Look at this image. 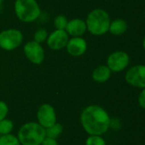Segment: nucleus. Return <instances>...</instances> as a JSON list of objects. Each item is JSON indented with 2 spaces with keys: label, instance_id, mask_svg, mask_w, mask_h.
<instances>
[{
  "label": "nucleus",
  "instance_id": "nucleus-5",
  "mask_svg": "<svg viewBox=\"0 0 145 145\" xmlns=\"http://www.w3.org/2000/svg\"><path fill=\"white\" fill-rule=\"evenodd\" d=\"M23 41V34L18 29H7L0 32V48L5 51H13L19 48Z\"/></svg>",
  "mask_w": 145,
  "mask_h": 145
},
{
  "label": "nucleus",
  "instance_id": "nucleus-10",
  "mask_svg": "<svg viewBox=\"0 0 145 145\" xmlns=\"http://www.w3.org/2000/svg\"><path fill=\"white\" fill-rule=\"evenodd\" d=\"M68 40H69V36L65 30L56 29L48 36L46 43L50 49L58 51L66 48Z\"/></svg>",
  "mask_w": 145,
  "mask_h": 145
},
{
  "label": "nucleus",
  "instance_id": "nucleus-27",
  "mask_svg": "<svg viewBox=\"0 0 145 145\" xmlns=\"http://www.w3.org/2000/svg\"><path fill=\"white\" fill-rule=\"evenodd\" d=\"M0 136H1V135H0Z\"/></svg>",
  "mask_w": 145,
  "mask_h": 145
},
{
  "label": "nucleus",
  "instance_id": "nucleus-4",
  "mask_svg": "<svg viewBox=\"0 0 145 145\" xmlns=\"http://www.w3.org/2000/svg\"><path fill=\"white\" fill-rule=\"evenodd\" d=\"M14 9L18 20L24 23L35 21L41 14L40 7L36 0H15Z\"/></svg>",
  "mask_w": 145,
  "mask_h": 145
},
{
  "label": "nucleus",
  "instance_id": "nucleus-22",
  "mask_svg": "<svg viewBox=\"0 0 145 145\" xmlns=\"http://www.w3.org/2000/svg\"><path fill=\"white\" fill-rule=\"evenodd\" d=\"M138 105L142 108V109H144L145 110V88H142L139 95H138Z\"/></svg>",
  "mask_w": 145,
  "mask_h": 145
},
{
  "label": "nucleus",
  "instance_id": "nucleus-11",
  "mask_svg": "<svg viewBox=\"0 0 145 145\" xmlns=\"http://www.w3.org/2000/svg\"><path fill=\"white\" fill-rule=\"evenodd\" d=\"M67 52L73 57L82 56L87 50V42L82 37H73L69 38L67 46Z\"/></svg>",
  "mask_w": 145,
  "mask_h": 145
},
{
  "label": "nucleus",
  "instance_id": "nucleus-12",
  "mask_svg": "<svg viewBox=\"0 0 145 145\" xmlns=\"http://www.w3.org/2000/svg\"><path fill=\"white\" fill-rule=\"evenodd\" d=\"M68 36L73 37H82L87 31L85 20L76 18L71 20H68V25L65 29Z\"/></svg>",
  "mask_w": 145,
  "mask_h": 145
},
{
  "label": "nucleus",
  "instance_id": "nucleus-8",
  "mask_svg": "<svg viewBox=\"0 0 145 145\" xmlns=\"http://www.w3.org/2000/svg\"><path fill=\"white\" fill-rule=\"evenodd\" d=\"M23 51L26 58L34 65H41L44 59V50L40 43L34 40L27 42L24 47Z\"/></svg>",
  "mask_w": 145,
  "mask_h": 145
},
{
  "label": "nucleus",
  "instance_id": "nucleus-1",
  "mask_svg": "<svg viewBox=\"0 0 145 145\" xmlns=\"http://www.w3.org/2000/svg\"><path fill=\"white\" fill-rule=\"evenodd\" d=\"M110 122L109 113L100 105H88L80 114L81 126L88 135L103 136L110 128Z\"/></svg>",
  "mask_w": 145,
  "mask_h": 145
},
{
  "label": "nucleus",
  "instance_id": "nucleus-23",
  "mask_svg": "<svg viewBox=\"0 0 145 145\" xmlns=\"http://www.w3.org/2000/svg\"><path fill=\"white\" fill-rule=\"evenodd\" d=\"M41 145H59L58 142L56 139L52 138H49V137H45L44 139L43 140Z\"/></svg>",
  "mask_w": 145,
  "mask_h": 145
},
{
  "label": "nucleus",
  "instance_id": "nucleus-26",
  "mask_svg": "<svg viewBox=\"0 0 145 145\" xmlns=\"http://www.w3.org/2000/svg\"><path fill=\"white\" fill-rule=\"evenodd\" d=\"M144 16H145V13H144Z\"/></svg>",
  "mask_w": 145,
  "mask_h": 145
},
{
  "label": "nucleus",
  "instance_id": "nucleus-17",
  "mask_svg": "<svg viewBox=\"0 0 145 145\" xmlns=\"http://www.w3.org/2000/svg\"><path fill=\"white\" fill-rule=\"evenodd\" d=\"M14 128V123L12 121L5 118L0 121V135H6L11 133Z\"/></svg>",
  "mask_w": 145,
  "mask_h": 145
},
{
  "label": "nucleus",
  "instance_id": "nucleus-3",
  "mask_svg": "<svg viewBox=\"0 0 145 145\" xmlns=\"http://www.w3.org/2000/svg\"><path fill=\"white\" fill-rule=\"evenodd\" d=\"M16 137L21 145H41L46 137L45 128L38 122L29 121L20 127Z\"/></svg>",
  "mask_w": 145,
  "mask_h": 145
},
{
  "label": "nucleus",
  "instance_id": "nucleus-9",
  "mask_svg": "<svg viewBox=\"0 0 145 145\" xmlns=\"http://www.w3.org/2000/svg\"><path fill=\"white\" fill-rule=\"evenodd\" d=\"M38 123L44 128H49L56 123V113L55 108L50 104L41 105L37 112Z\"/></svg>",
  "mask_w": 145,
  "mask_h": 145
},
{
  "label": "nucleus",
  "instance_id": "nucleus-15",
  "mask_svg": "<svg viewBox=\"0 0 145 145\" xmlns=\"http://www.w3.org/2000/svg\"><path fill=\"white\" fill-rule=\"evenodd\" d=\"M62 132H63V127L60 123L56 122L50 127L45 129V135H46V137L56 139L57 138L60 137V135L62 133Z\"/></svg>",
  "mask_w": 145,
  "mask_h": 145
},
{
  "label": "nucleus",
  "instance_id": "nucleus-6",
  "mask_svg": "<svg viewBox=\"0 0 145 145\" xmlns=\"http://www.w3.org/2000/svg\"><path fill=\"white\" fill-rule=\"evenodd\" d=\"M130 64V56L125 51H115L107 59V66L112 72H121L126 70Z\"/></svg>",
  "mask_w": 145,
  "mask_h": 145
},
{
  "label": "nucleus",
  "instance_id": "nucleus-21",
  "mask_svg": "<svg viewBox=\"0 0 145 145\" xmlns=\"http://www.w3.org/2000/svg\"><path fill=\"white\" fill-rule=\"evenodd\" d=\"M8 113H9L8 105L4 101L0 100V121L5 118H7Z\"/></svg>",
  "mask_w": 145,
  "mask_h": 145
},
{
  "label": "nucleus",
  "instance_id": "nucleus-19",
  "mask_svg": "<svg viewBox=\"0 0 145 145\" xmlns=\"http://www.w3.org/2000/svg\"><path fill=\"white\" fill-rule=\"evenodd\" d=\"M85 145H107V143L100 135H89L86 138Z\"/></svg>",
  "mask_w": 145,
  "mask_h": 145
},
{
  "label": "nucleus",
  "instance_id": "nucleus-13",
  "mask_svg": "<svg viewBox=\"0 0 145 145\" xmlns=\"http://www.w3.org/2000/svg\"><path fill=\"white\" fill-rule=\"evenodd\" d=\"M112 71L106 65L97 66L92 71V79L97 83H104L108 82L111 77Z\"/></svg>",
  "mask_w": 145,
  "mask_h": 145
},
{
  "label": "nucleus",
  "instance_id": "nucleus-24",
  "mask_svg": "<svg viewBox=\"0 0 145 145\" xmlns=\"http://www.w3.org/2000/svg\"><path fill=\"white\" fill-rule=\"evenodd\" d=\"M142 45H143V48H144V49L145 50V35H144V37L143 42H142Z\"/></svg>",
  "mask_w": 145,
  "mask_h": 145
},
{
  "label": "nucleus",
  "instance_id": "nucleus-25",
  "mask_svg": "<svg viewBox=\"0 0 145 145\" xmlns=\"http://www.w3.org/2000/svg\"><path fill=\"white\" fill-rule=\"evenodd\" d=\"M3 0H0V6L2 5V3H3Z\"/></svg>",
  "mask_w": 145,
  "mask_h": 145
},
{
  "label": "nucleus",
  "instance_id": "nucleus-16",
  "mask_svg": "<svg viewBox=\"0 0 145 145\" xmlns=\"http://www.w3.org/2000/svg\"><path fill=\"white\" fill-rule=\"evenodd\" d=\"M0 145H21L18 138L11 133L0 136Z\"/></svg>",
  "mask_w": 145,
  "mask_h": 145
},
{
  "label": "nucleus",
  "instance_id": "nucleus-7",
  "mask_svg": "<svg viewBox=\"0 0 145 145\" xmlns=\"http://www.w3.org/2000/svg\"><path fill=\"white\" fill-rule=\"evenodd\" d=\"M126 82L137 88H145V65H136L127 70L125 74Z\"/></svg>",
  "mask_w": 145,
  "mask_h": 145
},
{
  "label": "nucleus",
  "instance_id": "nucleus-18",
  "mask_svg": "<svg viewBox=\"0 0 145 145\" xmlns=\"http://www.w3.org/2000/svg\"><path fill=\"white\" fill-rule=\"evenodd\" d=\"M68 23V20L65 15L59 14L54 19V26L56 30H65Z\"/></svg>",
  "mask_w": 145,
  "mask_h": 145
},
{
  "label": "nucleus",
  "instance_id": "nucleus-2",
  "mask_svg": "<svg viewBox=\"0 0 145 145\" xmlns=\"http://www.w3.org/2000/svg\"><path fill=\"white\" fill-rule=\"evenodd\" d=\"M110 22L109 13L103 8L91 10L85 20L87 31L93 36H103L109 32Z\"/></svg>",
  "mask_w": 145,
  "mask_h": 145
},
{
  "label": "nucleus",
  "instance_id": "nucleus-20",
  "mask_svg": "<svg viewBox=\"0 0 145 145\" xmlns=\"http://www.w3.org/2000/svg\"><path fill=\"white\" fill-rule=\"evenodd\" d=\"M48 31L44 29V28H40L38 30H37L34 33V36H33V40L38 43H43L44 42H46L47 38H48Z\"/></svg>",
  "mask_w": 145,
  "mask_h": 145
},
{
  "label": "nucleus",
  "instance_id": "nucleus-14",
  "mask_svg": "<svg viewBox=\"0 0 145 145\" xmlns=\"http://www.w3.org/2000/svg\"><path fill=\"white\" fill-rule=\"evenodd\" d=\"M128 30V24L123 19H115L110 22L109 31L114 36H121Z\"/></svg>",
  "mask_w": 145,
  "mask_h": 145
}]
</instances>
